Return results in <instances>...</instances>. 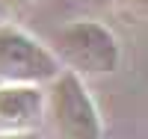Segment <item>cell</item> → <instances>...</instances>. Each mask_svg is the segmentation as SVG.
Here are the masks:
<instances>
[{
    "mask_svg": "<svg viewBox=\"0 0 148 139\" xmlns=\"http://www.w3.org/2000/svg\"><path fill=\"white\" fill-rule=\"evenodd\" d=\"M27 3H30V0H0V12H18Z\"/></svg>",
    "mask_w": 148,
    "mask_h": 139,
    "instance_id": "5",
    "label": "cell"
},
{
    "mask_svg": "<svg viewBox=\"0 0 148 139\" xmlns=\"http://www.w3.org/2000/svg\"><path fill=\"white\" fill-rule=\"evenodd\" d=\"M59 59L18 27L0 24V77L18 86L53 83L59 77Z\"/></svg>",
    "mask_w": 148,
    "mask_h": 139,
    "instance_id": "2",
    "label": "cell"
},
{
    "mask_svg": "<svg viewBox=\"0 0 148 139\" xmlns=\"http://www.w3.org/2000/svg\"><path fill=\"white\" fill-rule=\"evenodd\" d=\"M121 3H130V6H145L148 0H121Z\"/></svg>",
    "mask_w": 148,
    "mask_h": 139,
    "instance_id": "7",
    "label": "cell"
},
{
    "mask_svg": "<svg viewBox=\"0 0 148 139\" xmlns=\"http://www.w3.org/2000/svg\"><path fill=\"white\" fill-rule=\"evenodd\" d=\"M45 92L39 86H0V133H33L42 121Z\"/></svg>",
    "mask_w": 148,
    "mask_h": 139,
    "instance_id": "4",
    "label": "cell"
},
{
    "mask_svg": "<svg viewBox=\"0 0 148 139\" xmlns=\"http://www.w3.org/2000/svg\"><path fill=\"white\" fill-rule=\"evenodd\" d=\"M56 59L71 65V74H113L119 68L121 47L116 33L95 18H80L65 24L53 36Z\"/></svg>",
    "mask_w": 148,
    "mask_h": 139,
    "instance_id": "1",
    "label": "cell"
},
{
    "mask_svg": "<svg viewBox=\"0 0 148 139\" xmlns=\"http://www.w3.org/2000/svg\"><path fill=\"white\" fill-rule=\"evenodd\" d=\"M47 107H51V121L59 139H101L98 107L77 74L62 71L51 83Z\"/></svg>",
    "mask_w": 148,
    "mask_h": 139,
    "instance_id": "3",
    "label": "cell"
},
{
    "mask_svg": "<svg viewBox=\"0 0 148 139\" xmlns=\"http://www.w3.org/2000/svg\"><path fill=\"white\" fill-rule=\"evenodd\" d=\"M0 139H39L36 133H0Z\"/></svg>",
    "mask_w": 148,
    "mask_h": 139,
    "instance_id": "6",
    "label": "cell"
}]
</instances>
